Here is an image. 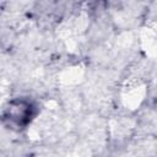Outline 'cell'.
<instances>
[{
	"label": "cell",
	"mask_w": 157,
	"mask_h": 157,
	"mask_svg": "<svg viewBox=\"0 0 157 157\" xmlns=\"http://www.w3.org/2000/svg\"><path fill=\"white\" fill-rule=\"evenodd\" d=\"M34 115V105L26 98L12 99L4 112V119L12 126L25 128Z\"/></svg>",
	"instance_id": "6da1fadb"
}]
</instances>
